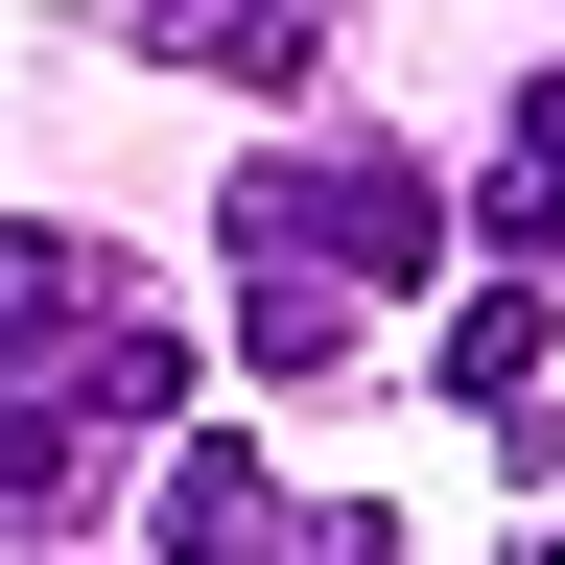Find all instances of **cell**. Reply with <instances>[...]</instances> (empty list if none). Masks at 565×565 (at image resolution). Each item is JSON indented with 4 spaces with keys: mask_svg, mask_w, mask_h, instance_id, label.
I'll list each match as a JSON object with an SVG mask.
<instances>
[{
    "mask_svg": "<svg viewBox=\"0 0 565 565\" xmlns=\"http://www.w3.org/2000/svg\"><path fill=\"white\" fill-rule=\"evenodd\" d=\"M95 448H118V424H71V401H24V377H0V519H95Z\"/></svg>",
    "mask_w": 565,
    "mask_h": 565,
    "instance_id": "obj_6",
    "label": "cell"
},
{
    "mask_svg": "<svg viewBox=\"0 0 565 565\" xmlns=\"http://www.w3.org/2000/svg\"><path fill=\"white\" fill-rule=\"evenodd\" d=\"M471 236L519 259V282H565V71H519V118H494V189H471Z\"/></svg>",
    "mask_w": 565,
    "mask_h": 565,
    "instance_id": "obj_5",
    "label": "cell"
},
{
    "mask_svg": "<svg viewBox=\"0 0 565 565\" xmlns=\"http://www.w3.org/2000/svg\"><path fill=\"white\" fill-rule=\"evenodd\" d=\"M141 565H401V519H330V494L259 471V424H189L141 471Z\"/></svg>",
    "mask_w": 565,
    "mask_h": 565,
    "instance_id": "obj_3",
    "label": "cell"
},
{
    "mask_svg": "<svg viewBox=\"0 0 565 565\" xmlns=\"http://www.w3.org/2000/svg\"><path fill=\"white\" fill-rule=\"evenodd\" d=\"M141 24H166V47H212V24H236V0H141Z\"/></svg>",
    "mask_w": 565,
    "mask_h": 565,
    "instance_id": "obj_7",
    "label": "cell"
},
{
    "mask_svg": "<svg viewBox=\"0 0 565 565\" xmlns=\"http://www.w3.org/2000/svg\"><path fill=\"white\" fill-rule=\"evenodd\" d=\"M0 377L71 401V424H166V448H189V307L141 259L47 236V212H0Z\"/></svg>",
    "mask_w": 565,
    "mask_h": 565,
    "instance_id": "obj_2",
    "label": "cell"
},
{
    "mask_svg": "<svg viewBox=\"0 0 565 565\" xmlns=\"http://www.w3.org/2000/svg\"><path fill=\"white\" fill-rule=\"evenodd\" d=\"M542 565H565V542H542Z\"/></svg>",
    "mask_w": 565,
    "mask_h": 565,
    "instance_id": "obj_8",
    "label": "cell"
},
{
    "mask_svg": "<svg viewBox=\"0 0 565 565\" xmlns=\"http://www.w3.org/2000/svg\"><path fill=\"white\" fill-rule=\"evenodd\" d=\"M471 236V189H424L401 141H259L236 189H212V282H236V377L259 401H330L377 307H424Z\"/></svg>",
    "mask_w": 565,
    "mask_h": 565,
    "instance_id": "obj_1",
    "label": "cell"
},
{
    "mask_svg": "<svg viewBox=\"0 0 565 565\" xmlns=\"http://www.w3.org/2000/svg\"><path fill=\"white\" fill-rule=\"evenodd\" d=\"M448 401H471L519 471H565V282H519V259L471 282V307H448Z\"/></svg>",
    "mask_w": 565,
    "mask_h": 565,
    "instance_id": "obj_4",
    "label": "cell"
}]
</instances>
